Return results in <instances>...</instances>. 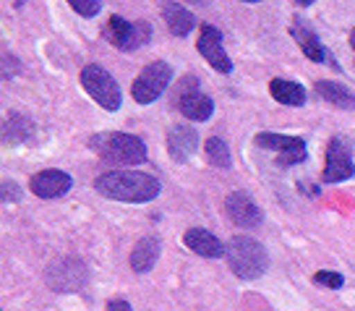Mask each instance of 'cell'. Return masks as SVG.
I'll return each instance as SVG.
<instances>
[{"mask_svg": "<svg viewBox=\"0 0 355 311\" xmlns=\"http://www.w3.org/2000/svg\"><path fill=\"white\" fill-rule=\"evenodd\" d=\"M32 136V121L24 118L21 112H11L6 123H3V142H11V144H19L24 139Z\"/></svg>", "mask_w": 355, "mask_h": 311, "instance_id": "21", "label": "cell"}, {"mask_svg": "<svg viewBox=\"0 0 355 311\" xmlns=\"http://www.w3.org/2000/svg\"><path fill=\"white\" fill-rule=\"evenodd\" d=\"M107 311H133V309H131V303H128V301L112 299L110 303H107Z\"/></svg>", "mask_w": 355, "mask_h": 311, "instance_id": "26", "label": "cell"}, {"mask_svg": "<svg viewBox=\"0 0 355 311\" xmlns=\"http://www.w3.org/2000/svg\"><path fill=\"white\" fill-rule=\"evenodd\" d=\"M73 186V178L63 173V170H55V167H50V170H40V173H34L32 180H29V189H32L34 196H40V199H58V196H63L68 194Z\"/></svg>", "mask_w": 355, "mask_h": 311, "instance_id": "13", "label": "cell"}, {"mask_svg": "<svg viewBox=\"0 0 355 311\" xmlns=\"http://www.w3.org/2000/svg\"><path fill=\"white\" fill-rule=\"evenodd\" d=\"M204 152H207V160H209L214 167H220V170H227L230 167V149H227V144L222 142L220 136H211V139H207V144H204Z\"/></svg>", "mask_w": 355, "mask_h": 311, "instance_id": "22", "label": "cell"}, {"mask_svg": "<svg viewBox=\"0 0 355 311\" xmlns=\"http://www.w3.org/2000/svg\"><path fill=\"white\" fill-rule=\"evenodd\" d=\"M350 44H353V50H355V29L350 32Z\"/></svg>", "mask_w": 355, "mask_h": 311, "instance_id": "28", "label": "cell"}, {"mask_svg": "<svg viewBox=\"0 0 355 311\" xmlns=\"http://www.w3.org/2000/svg\"><path fill=\"white\" fill-rule=\"evenodd\" d=\"M183 244L189 246L193 254L204 256V259H217V256H225V246L217 241V235L204 230V228H191L183 235Z\"/></svg>", "mask_w": 355, "mask_h": 311, "instance_id": "15", "label": "cell"}, {"mask_svg": "<svg viewBox=\"0 0 355 311\" xmlns=\"http://www.w3.org/2000/svg\"><path fill=\"white\" fill-rule=\"evenodd\" d=\"M225 259L241 280L261 278L269 267V254L266 249L251 235H233L225 244Z\"/></svg>", "mask_w": 355, "mask_h": 311, "instance_id": "3", "label": "cell"}, {"mask_svg": "<svg viewBox=\"0 0 355 311\" xmlns=\"http://www.w3.org/2000/svg\"><path fill=\"white\" fill-rule=\"evenodd\" d=\"M19 196H21V194H19V186H16L13 180H6V183H3V201L8 204V201H16Z\"/></svg>", "mask_w": 355, "mask_h": 311, "instance_id": "25", "label": "cell"}, {"mask_svg": "<svg viewBox=\"0 0 355 311\" xmlns=\"http://www.w3.org/2000/svg\"><path fill=\"white\" fill-rule=\"evenodd\" d=\"M159 249H162V244H159V238L157 235H146V238H141L139 244L133 246L131 251V269L136 272V275H146L152 267H155L157 256H159Z\"/></svg>", "mask_w": 355, "mask_h": 311, "instance_id": "17", "label": "cell"}, {"mask_svg": "<svg viewBox=\"0 0 355 311\" xmlns=\"http://www.w3.org/2000/svg\"><path fill=\"white\" fill-rule=\"evenodd\" d=\"M199 144V133L191 126H173L167 131V155L173 157L175 162H186Z\"/></svg>", "mask_w": 355, "mask_h": 311, "instance_id": "14", "label": "cell"}, {"mask_svg": "<svg viewBox=\"0 0 355 311\" xmlns=\"http://www.w3.org/2000/svg\"><path fill=\"white\" fill-rule=\"evenodd\" d=\"M269 94L279 102V105H288V108H300L306 102V92L300 84L288 81V78H272L269 81Z\"/></svg>", "mask_w": 355, "mask_h": 311, "instance_id": "19", "label": "cell"}, {"mask_svg": "<svg viewBox=\"0 0 355 311\" xmlns=\"http://www.w3.org/2000/svg\"><path fill=\"white\" fill-rule=\"evenodd\" d=\"M355 165L353 157H350V149L343 139H332L329 146H327V162H324V183H343L347 178H353Z\"/></svg>", "mask_w": 355, "mask_h": 311, "instance_id": "10", "label": "cell"}, {"mask_svg": "<svg viewBox=\"0 0 355 311\" xmlns=\"http://www.w3.org/2000/svg\"><path fill=\"white\" fill-rule=\"evenodd\" d=\"M87 278V264L76 256H63L47 267V285L58 293H71V290L84 288Z\"/></svg>", "mask_w": 355, "mask_h": 311, "instance_id": "9", "label": "cell"}, {"mask_svg": "<svg viewBox=\"0 0 355 311\" xmlns=\"http://www.w3.org/2000/svg\"><path fill=\"white\" fill-rule=\"evenodd\" d=\"M105 37L110 40L118 50L131 53V50H141L144 44L152 40V26L149 22H125L121 16H110L105 24Z\"/></svg>", "mask_w": 355, "mask_h": 311, "instance_id": "5", "label": "cell"}, {"mask_svg": "<svg viewBox=\"0 0 355 311\" xmlns=\"http://www.w3.org/2000/svg\"><path fill=\"white\" fill-rule=\"evenodd\" d=\"M290 32H293V37H295V42L300 44V50H303V56L309 58V60H313V63H322L324 58H327V53H324L322 42H319V37L311 32L309 26L303 22H293V26H290Z\"/></svg>", "mask_w": 355, "mask_h": 311, "instance_id": "18", "label": "cell"}, {"mask_svg": "<svg viewBox=\"0 0 355 311\" xmlns=\"http://www.w3.org/2000/svg\"><path fill=\"white\" fill-rule=\"evenodd\" d=\"M89 146L105 162H110V165H141L146 160V144L139 136H133V133H123V131L94 133L89 139Z\"/></svg>", "mask_w": 355, "mask_h": 311, "instance_id": "2", "label": "cell"}, {"mask_svg": "<svg viewBox=\"0 0 355 311\" xmlns=\"http://www.w3.org/2000/svg\"><path fill=\"white\" fill-rule=\"evenodd\" d=\"M313 283L316 285H324V288H332V290H337V288H343V275L340 272H332V269H319L316 275H313Z\"/></svg>", "mask_w": 355, "mask_h": 311, "instance_id": "23", "label": "cell"}, {"mask_svg": "<svg viewBox=\"0 0 355 311\" xmlns=\"http://www.w3.org/2000/svg\"><path fill=\"white\" fill-rule=\"evenodd\" d=\"M175 105H178V110L193 123L209 121L211 112H214V102H211L207 94H201L199 81L193 76H186L180 81V87H178V92H175Z\"/></svg>", "mask_w": 355, "mask_h": 311, "instance_id": "8", "label": "cell"}, {"mask_svg": "<svg viewBox=\"0 0 355 311\" xmlns=\"http://www.w3.org/2000/svg\"><path fill=\"white\" fill-rule=\"evenodd\" d=\"M256 146L261 149H269V152H277V165L279 167H290V165H300L306 162V142L300 136H285V133H259L254 139Z\"/></svg>", "mask_w": 355, "mask_h": 311, "instance_id": "7", "label": "cell"}, {"mask_svg": "<svg viewBox=\"0 0 355 311\" xmlns=\"http://www.w3.org/2000/svg\"><path fill=\"white\" fill-rule=\"evenodd\" d=\"M295 3H298L300 8H306V6H311V3H313V0H295Z\"/></svg>", "mask_w": 355, "mask_h": 311, "instance_id": "27", "label": "cell"}, {"mask_svg": "<svg viewBox=\"0 0 355 311\" xmlns=\"http://www.w3.org/2000/svg\"><path fill=\"white\" fill-rule=\"evenodd\" d=\"M170 78H173V68L167 66L165 60L149 63L139 76L133 78V87H131L133 100L139 102V105H149V102L159 100L162 92L167 89V84H170Z\"/></svg>", "mask_w": 355, "mask_h": 311, "instance_id": "6", "label": "cell"}, {"mask_svg": "<svg viewBox=\"0 0 355 311\" xmlns=\"http://www.w3.org/2000/svg\"><path fill=\"white\" fill-rule=\"evenodd\" d=\"M68 3H71V8H73L78 16H84V19L97 16L102 8V0H68Z\"/></svg>", "mask_w": 355, "mask_h": 311, "instance_id": "24", "label": "cell"}, {"mask_svg": "<svg viewBox=\"0 0 355 311\" xmlns=\"http://www.w3.org/2000/svg\"><path fill=\"white\" fill-rule=\"evenodd\" d=\"M196 47H199V53L204 56V60H207L214 71H220V74H230V71H233V63H230V58H227L225 47H222L220 29H214L211 24H201Z\"/></svg>", "mask_w": 355, "mask_h": 311, "instance_id": "11", "label": "cell"}, {"mask_svg": "<svg viewBox=\"0 0 355 311\" xmlns=\"http://www.w3.org/2000/svg\"><path fill=\"white\" fill-rule=\"evenodd\" d=\"M94 189L100 191L105 199L141 204V201L157 199L162 186L149 173H139V170H110V173H102L94 180Z\"/></svg>", "mask_w": 355, "mask_h": 311, "instance_id": "1", "label": "cell"}, {"mask_svg": "<svg viewBox=\"0 0 355 311\" xmlns=\"http://www.w3.org/2000/svg\"><path fill=\"white\" fill-rule=\"evenodd\" d=\"M243 3H259V0H243Z\"/></svg>", "mask_w": 355, "mask_h": 311, "instance_id": "29", "label": "cell"}, {"mask_svg": "<svg viewBox=\"0 0 355 311\" xmlns=\"http://www.w3.org/2000/svg\"><path fill=\"white\" fill-rule=\"evenodd\" d=\"M162 19H165L170 34L175 37H186L196 29V19L189 8H183L180 3H173V0H162Z\"/></svg>", "mask_w": 355, "mask_h": 311, "instance_id": "16", "label": "cell"}, {"mask_svg": "<svg viewBox=\"0 0 355 311\" xmlns=\"http://www.w3.org/2000/svg\"><path fill=\"white\" fill-rule=\"evenodd\" d=\"M316 94L329 102V105H334V108L355 110V94L347 87L337 84V81H319L316 84Z\"/></svg>", "mask_w": 355, "mask_h": 311, "instance_id": "20", "label": "cell"}, {"mask_svg": "<svg viewBox=\"0 0 355 311\" xmlns=\"http://www.w3.org/2000/svg\"><path fill=\"white\" fill-rule=\"evenodd\" d=\"M225 212H227L230 222H235L243 230H254V228L261 225V210L256 207L254 199L245 191H233L225 199Z\"/></svg>", "mask_w": 355, "mask_h": 311, "instance_id": "12", "label": "cell"}, {"mask_svg": "<svg viewBox=\"0 0 355 311\" xmlns=\"http://www.w3.org/2000/svg\"><path fill=\"white\" fill-rule=\"evenodd\" d=\"M81 87H84V92H87L92 100L97 102L100 108H105V110H121V87H118V81L105 71L102 66H97V63H92V66H87L84 71H81Z\"/></svg>", "mask_w": 355, "mask_h": 311, "instance_id": "4", "label": "cell"}]
</instances>
